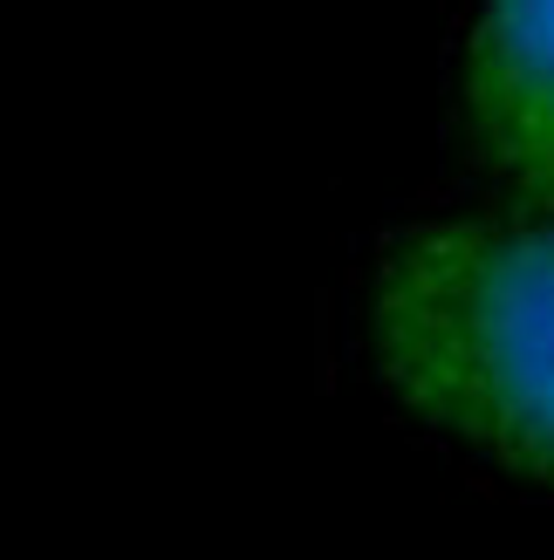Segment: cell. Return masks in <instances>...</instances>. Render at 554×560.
I'll return each instance as SVG.
<instances>
[{"mask_svg": "<svg viewBox=\"0 0 554 560\" xmlns=\"http://www.w3.org/2000/svg\"><path fill=\"white\" fill-rule=\"evenodd\" d=\"M377 362L465 452L554 479V206L425 219L377 260Z\"/></svg>", "mask_w": 554, "mask_h": 560, "instance_id": "6da1fadb", "label": "cell"}, {"mask_svg": "<svg viewBox=\"0 0 554 560\" xmlns=\"http://www.w3.org/2000/svg\"><path fill=\"white\" fill-rule=\"evenodd\" d=\"M465 117L520 206H554V0H486L465 55Z\"/></svg>", "mask_w": 554, "mask_h": 560, "instance_id": "7a4b0ae2", "label": "cell"}]
</instances>
